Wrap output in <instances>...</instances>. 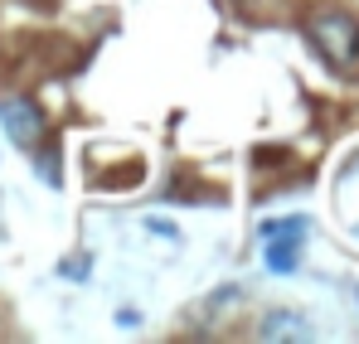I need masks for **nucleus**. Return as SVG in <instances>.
<instances>
[{
  "label": "nucleus",
  "mask_w": 359,
  "mask_h": 344,
  "mask_svg": "<svg viewBox=\"0 0 359 344\" xmlns=\"http://www.w3.org/2000/svg\"><path fill=\"white\" fill-rule=\"evenodd\" d=\"M306 34H311V44H316L320 54L330 58V63H340V68H350L359 58V20L345 15V10H320V15H311Z\"/></svg>",
  "instance_id": "f257e3e1"
},
{
  "label": "nucleus",
  "mask_w": 359,
  "mask_h": 344,
  "mask_svg": "<svg viewBox=\"0 0 359 344\" xmlns=\"http://www.w3.org/2000/svg\"><path fill=\"white\" fill-rule=\"evenodd\" d=\"M0 126H5V136L20 146V151H34L39 146V136H44V112H39V102L34 97H0Z\"/></svg>",
  "instance_id": "f03ea898"
},
{
  "label": "nucleus",
  "mask_w": 359,
  "mask_h": 344,
  "mask_svg": "<svg viewBox=\"0 0 359 344\" xmlns=\"http://www.w3.org/2000/svg\"><path fill=\"white\" fill-rule=\"evenodd\" d=\"M262 262L272 272H297L301 267V233H272L262 247Z\"/></svg>",
  "instance_id": "7ed1b4c3"
},
{
  "label": "nucleus",
  "mask_w": 359,
  "mask_h": 344,
  "mask_svg": "<svg viewBox=\"0 0 359 344\" xmlns=\"http://www.w3.org/2000/svg\"><path fill=\"white\" fill-rule=\"evenodd\" d=\"M257 335H262V340H311L316 330L301 320L297 310H272V315H267V325H262Z\"/></svg>",
  "instance_id": "20e7f679"
},
{
  "label": "nucleus",
  "mask_w": 359,
  "mask_h": 344,
  "mask_svg": "<svg viewBox=\"0 0 359 344\" xmlns=\"http://www.w3.org/2000/svg\"><path fill=\"white\" fill-rule=\"evenodd\" d=\"M306 219H262V238H272V233H301L306 238Z\"/></svg>",
  "instance_id": "39448f33"
},
{
  "label": "nucleus",
  "mask_w": 359,
  "mask_h": 344,
  "mask_svg": "<svg viewBox=\"0 0 359 344\" xmlns=\"http://www.w3.org/2000/svg\"><path fill=\"white\" fill-rule=\"evenodd\" d=\"M146 233H161V238H170V242L180 238V228H175V223H170V219H156V214L146 219Z\"/></svg>",
  "instance_id": "423d86ee"
},
{
  "label": "nucleus",
  "mask_w": 359,
  "mask_h": 344,
  "mask_svg": "<svg viewBox=\"0 0 359 344\" xmlns=\"http://www.w3.org/2000/svg\"><path fill=\"white\" fill-rule=\"evenodd\" d=\"M34 170H39V179L59 184V160H54V151H49V156H39V165H34Z\"/></svg>",
  "instance_id": "0eeeda50"
}]
</instances>
